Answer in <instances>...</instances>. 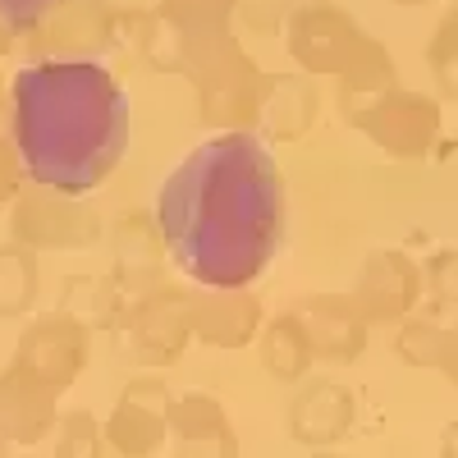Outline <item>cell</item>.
<instances>
[{"mask_svg":"<svg viewBox=\"0 0 458 458\" xmlns=\"http://www.w3.org/2000/svg\"><path fill=\"white\" fill-rule=\"evenodd\" d=\"M157 229L174 266L211 289H243L284 234V179L257 133H216L157 188Z\"/></svg>","mask_w":458,"mask_h":458,"instance_id":"6da1fadb","label":"cell"},{"mask_svg":"<svg viewBox=\"0 0 458 458\" xmlns=\"http://www.w3.org/2000/svg\"><path fill=\"white\" fill-rule=\"evenodd\" d=\"M10 133L32 183L83 198L129 147V92L97 60H42L14 73Z\"/></svg>","mask_w":458,"mask_h":458,"instance_id":"7a4b0ae2","label":"cell"},{"mask_svg":"<svg viewBox=\"0 0 458 458\" xmlns=\"http://www.w3.org/2000/svg\"><path fill=\"white\" fill-rule=\"evenodd\" d=\"M55 5H64V0H0V23L5 28H28L37 19H47Z\"/></svg>","mask_w":458,"mask_h":458,"instance_id":"3957f363","label":"cell"}]
</instances>
